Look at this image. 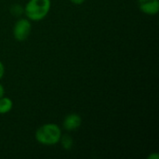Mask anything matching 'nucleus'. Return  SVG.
I'll use <instances>...</instances> for the list:
<instances>
[{
  "label": "nucleus",
  "instance_id": "nucleus-9",
  "mask_svg": "<svg viewBox=\"0 0 159 159\" xmlns=\"http://www.w3.org/2000/svg\"><path fill=\"white\" fill-rule=\"evenodd\" d=\"M5 65H4V63L0 61V80L4 77V75H5Z\"/></svg>",
  "mask_w": 159,
  "mask_h": 159
},
{
  "label": "nucleus",
  "instance_id": "nucleus-7",
  "mask_svg": "<svg viewBox=\"0 0 159 159\" xmlns=\"http://www.w3.org/2000/svg\"><path fill=\"white\" fill-rule=\"evenodd\" d=\"M59 143H61V147L64 149V150H71L74 146V141L72 139V137L68 134H65V135H61V139H60V142Z\"/></svg>",
  "mask_w": 159,
  "mask_h": 159
},
{
  "label": "nucleus",
  "instance_id": "nucleus-4",
  "mask_svg": "<svg viewBox=\"0 0 159 159\" xmlns=\"http://www.w3.org/2000/svg\"><path fill=\"white\" fill-rule=\"evenodd\" d=\"M138 7L146 15H157L159 11V0H138Z\"/></svg>",
  "mask_w": 159,
  "mask_h": 159
},
{
  "label": "nucleus",
  "instance_id": "nucleus-11",
  "mask_svg": "<svg viewBox=\"0 0 159 159\" xmlns=\"http://www.w3.org/2000/svg\"><path fill=\"white\" fill-rule=\"evenodd\" d=\"M148 159H159V155L157 153H153L150 156H148Z\"/></svg>",
  "mask_w": 159,
  "mask_h": 159
},
{
  "label": "nucleus",
  "instance_id": "nucleus-8",
  "mask_svg": "<svg viewBox=\"0 0 159 159\" xmlns=\"http://www.w3.org/2000/svg\"><path fill=\"white\" fill-rule=\"evenodd\" d=\"M10 12L14 16H20L23 13V8L20 5H13L10 7Z\"/></svg>",
  "mask_w": 159,
  "mask_h": 159
},
{
  "label": "nucleus",
  "instance_id": "nucleus-6",
  "mask_svg": "<svg viewBox=\"0 0 159 159\" xmlns=\"http://www.w3.org/2000/svg\"><path fill=\"white\" fill-rule=\"evenodd\" d=\"M13 108V102L10 98L3 96L0 98V115H6L9 113Z\"/></svg>",
  "mask_w": 159,
  "mask_h": 159
},
{
  "label": "nucleus",
  "instance_id": "nucleus-1",
  "mask_svg": "<svg viewBox=\"0 0 159 159\" xmlns=\"http://www.w3.org/2000/svg\"><path fill=\"white\" fill-rule=\"evenodd\" d=\"M62 135L61 129L55 123H47L40 126L34 133L35 141L44 146H53L59 143Z\"/></svg>",
  "mask_w": 159,
  "mask_h": 159
},
{
  "label": "nucleus",
  "instance_id": "nucleus-12",
  "mask_svg": "<svg viewBox=\"0 0 159 159\" xmlns=\"http://www.w3.org/2000/svg\"><path fill=\"white\" fill-rule=\"evenodd\" d=\"M3 96H5V88H4V86L0 83V98H2Z\"/></svg>",
  "mask_w": 159,
  "mask_h": 159
},
{
  "label": "nucleus",
  "instance_id": "nucleus-5",
  "mask_svg": "<svg viewBox=\"0 0 159 159\" xmlns=\"http://www.w3.org/2000/svg\"><path fill=\"white\" fill-rule=\"evenodd\" d=\"M82 124V117L76 113L67 115L62 122V127L67 131H75L80 128Z\"/></svg>",
  "mask_w": 159,
  "mask_h": 159
},
{
  "label": "nucleus",
  "instance_id": "nucleus-3",
  "mask_svg": "<svg viewBox=\"0 0 159 159\" xmlns=\"http://www.w3.org/2000/svg\"><path fill=\"white\" fill-rule=\"evenodd\" d=\"M32 32V22L27 18L19 19L13 27V36L16 41H25Z\"/></svg>",
  "mask_w": 159,
  "mask_h": 159
},
{
  "label": "nucleus",
  "instance_id": "nucleus-10",
  "mask_svg": "<svg viewBox=\"0 0 159 159\" xmlns=\"http://www.w3.org/2000/svg\"><path fill=\"white\" fill-rule=\"evenodd\" d=\"M86 0H70V2H72L73 4H75V5H77V6H79V5H82L84 2H85Z\"/></svg>",
  "mask_w": 159,
  "mask_h": 159
},
{
  "label": "nucleus",
  "instance_id": "nucleus-2",
  "mask_svg": "<svg viewBox=\"0 0 159 159\" xmlns=\"http://www.w3.org/2000/svg\"><path fill=\"white\" fill-rule=\"evenodd\" d=\"M50 8L51 0H29L23 8V13L29 20L40 21L48 16Z\"/></svg>",
  "mask_w": 159,
  "mask_h": 159
}]
</instances>
